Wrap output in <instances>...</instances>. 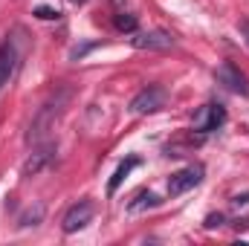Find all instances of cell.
Listing matches in <instances>:
<instances>
[{
  "mask_svg": "<svg viewBox=\"0 0 249 246\" xmlns=\"http://www.w3.org/2000/svg\"><path fill=\"white\" fill-rule=\"evenodd\" d=\"M223 122H226V110L220 105H203L200 113L194 116V130L197 133H212V130H217Z\"/></svg>",
  "mask_w": 249,
  "mask_h": 246,
  "instance_id": "cell-4",
  "label": "cell"
},
{
  "mask_svg": "<svg viewBox=\"0 0 249 246\" xmlns=\"http://www.w3.org/2000/svg\"><path fill=\"white\" fill-rule=\"evenodd\" d=\"M116 29H122V32H136V18H133L130 12H119V15H116Z\"/></svg>",
  "mask_w": 249,
  "mask_h": 246,
  "instance_id": "cell-11",
  "label": "cell"
},
{
  "mask_svg": "<svg viewBox=\"0 0 249 246\" xmlns=\"http://www.w3.org/2000/svg\"><path fill=\"white\" fill-rule=\"evenodd\" d=\"M93 214H96V206L90 203V200H81V203H75V206H70V211L64 214L61 220V229L67 235H72V232H81L90 220H93Z\"/></svg>",
  "mask_w": 249,
  "mask_h": 246,
  "instance_id": "cell-3",
  "label": "cell"
},
{
  "mask_svg": "<svg viewBox=\"0 0 249 246\" xmlns=\"http://www.w3.org/2000/svg\"><path fill=\"white\" fill-rule=\"evenodd\" d=\"M53 151H55L53 145H47V148L35 151V154H32L29 159H26V165H23V177H35V174H41V171H44V168H47V165L53 162V157H55Z\"/></svg>",
  "mask_w": 249,
  "mask_h": 246,
  "instance_id": "cell-8",
  "label": "cell"
},
{
  "mask_svg": "<svg viewBox=\"0 0 249 246\" xmlns=\"http://www.w3.org/2000/svg\"><path fill=\"white\" fill-rule=\"evenodd\" d=\"M165 99H168V93H165L162 87H157V84H148L145 90H139V93L133 96V102H130V113H136V116L157 113L160 107H165Z\"/></svg>",
  "mask_w": 249,
  "mask_h": 246,
  "instance_id": "cell-1",
  "label": "cell"
},
{
  "mask_svg": "<svg viewBox=\"0 0 249 246\" xmlns=\"http://www.w3.org/2000/svg\"><path fill=\"white\" fill-rule=\"evenodd\" d=\"M35 15H38L41 20H55V18H58V12H55V9H50V6H38V9H35Z\"/></svg>",
  "mask_w": 249,
  "mask_h": 246,
  "instance_id": "cell-13",
  "label": "cell"
},
{
  "mask_svg": "<svg viewBox=\"0 0 249 246\" xmlns=\"http://www.w3.org/2000/svg\"><path fill=\"white\" fill-rule=\"evenodd\" d=\"M238 32H241V38L247 41V47H249V20H247V18H244V20L238 23Z\"/></svg>",
  "mask_w": 249,
  "mask_h": 246,
  "instance_id": "cell-14",
  "label": "cell"
},
{
  "mask_svg": "<svg viewBox=\"0 0 249 246\" xmlns=\"http://www.w3.org/2000/svg\"><path fill=\"white\" fill-rule=\"evenodd\" d=\"M41 217H44V206H35V209H29V211L20 217V226H38Z\"/></svg>",
  "mask_w": 249,
  "mask_h": 246,
  "instance_id": "cell-12",
  "label": "cell"
},
{
  "mask_svg": "<svg viewBox=\"0 0 249 246\" xmlns=\"http://www.w3.org/2000/svg\"><path fill=\"white\" fill-rule=\"evenodd\" d=\"M203 165H188L183 171H177V174H171L168 177V194L171 197H180V194H186L191 188H197V185L203 183Z\"/></svg>",
  "mask_w": 249,
  "mask_h": 246,
  "instance_id": "cell-2",
  "label": "cell"
},
{
  "mask_svg": "<svg viewBox=\"0 0 249 246\" xmlns=\"http://www.w3.org/2000/svg\"><path fill=\"white\" fill-rule=\"evenodd\" d=\"M15 67H18V47L12 41H3L0 44V90L9 84V78L15 75Z\"/></svg>",
  "mask_w": 249,
  "mask_h": 246,
  "instance_id": "cell-7",
  "label": "cell"
},
{
  "mask_svg": "<svg viewBox=\"0 0 249 246\" xmlns=\"http://www.w3.org/2000/svg\"><path fill=\"white\" fill-rule=\"evenodd\" d=\"M217 78L232 90V93H238V96H249V81H247V75L235 67V64H223L220 70H217Z\"/></svg>",
  "mask_w": 249,
  "mask_h": 246,
  "instance_id": "cell-5",
  "label": "cell"
},
{
  "mask_svg": "<svg viewBox=\"0 0 249 246\" xmlns=\"http://www.w3.org/2000/svg\"><path fill=\"white\" fill-rule=\"evenodd\" d=\"M72 3H84V0H72Z\"/></svg>",
  "mask_w": 249,
  "mask_h": 246,
  "instance_id": "cell-16",
  "label": "cell"
},
{
  "mask_svg": "<svg viewBox=\"0 0 249 246\" xmlns=\"http://www.w3.org/2000/svg\"><path fill=\"white\" fill-rule=\"evenodd\" d=\"M136 165H139V159H136V157H130V159H124L122 165L116 168V174L110 177V183H107V194H116V188H119V185L124 183V177H127V174H130V171H133Z\"/></svg>",
  "mask_w": 249,
  "mask_h": 246,
  "instance_id": "cell-10",
  "label": "cell"
},
{
  "mask_svg": "<svg viewBox=\"0 0 249 246\" xmlns=\"http://www.w3.org/2000/svg\"><path fill=\"white\" fill-rule=\"evenodd\" d=\"M162 200L154 194V191H139L136 197H133V203H127V211L130 214H139V211H145V209H157Z\"/></svg>",
  "mask_w": 249,
  "mask_h": 246,
  "instance_id": "cell-9",
  "label": "cell"
},
{
  "mask_svg": "<svg viewBox=\"0 0 249 246\" xmlns=\"http://www.w3.org/2000/svg\"><path fill=\"white\" fill-rule=\"evenodd\" d=\"M130 44L136 50H168L174 44V38L168 32H136L130 38Z\"/></svg>",
  "mask_w": 249,
  "mask_h": 246,
  "instance_id": "cell-6",
  "label": "cell"
},
{
  "mask_svg": "<svg viewBox=\"0 0 249 246\" xmlns=\"http://www.w3.org/2000/svg\"><path fill=\"white\" fill-rule=\"evenodd\" d=\"M223 223V214H212L209 220H206V229H214V226H220Z\"/></svg>",
  "mask_w": 249,
  "mask_h": 246,
  "instance_id": "cell-15",
  "label": "cell"
}]
</instances>
